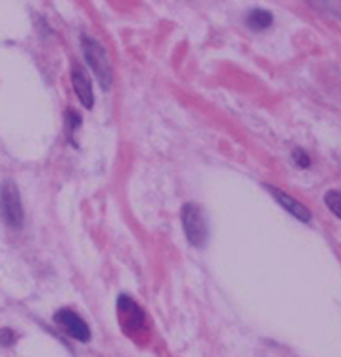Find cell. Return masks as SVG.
I'll list each match as a JSON object with an SVG mask.
<instances>
[{"mask_svg": "<svg viewBox=\"0 0 341 357\" xmlns=\"http://www.w3.org/2000/svg\"><path fill=\"white\" fill-rule=\"evenodd\" d=\"M15 340H17V335L12 329H8V327L0 329V346H13Z\"/></svg>", "mask_w": 341, "mask_h": 357, "instance_id": "11", "label": "cell"}, {"mask_svg": "<svg viewBox=\"0 0 341 357\" xmlns=\"http://www.w3.org/2000/svg\"><path fill=\"white\" fill-rule=\"evenodd\" d=\"M81 47H83V55H85L86 64L96 75L97 83L104 91H109L113 85V68H111L109 55L102 43L90 36H83L81 40Z\"/></svg>", "mask_w": 341, "mask_h": 357, "instance_id": "1", "label": "cell"}, {"mask_svg": "<svg viewBox=\"0 0 341 357\" xmlns=\"http://www.w3.org/2000/svg\"><path fill=\"white\" fill-rule=\"evenodd\" d=\"M0 218L12 229H19L23 226V202L19 196L17 185L13 181H4L0 186Z\"/></svg>", "mask_w": 341, "mask_h": 357, "instance_id": "2", "label": "cell"}, {"mask_svg": "<svg viewBox=\"0 0 341 357\" xmlns=\"http://www.w3.org/2000/svg\"><path fill=\"white\" fill-rule=\"evenodd\" d=\"M118 312L122 316V324L124 329H139L143 326V308L126 294H122L116 301Z\"/></svg>", "mask_w": 341, "mask_h": 357, "instance_id": "5", "label": "cell"}, {"mask_svg": "<svg viewBox=\"0 0 341 357\" xmlns=\"http://www.w3.org/2000/svg\"><path fill=\"white\" fill-rule=\"evenodd\" d=\"M292 162H294V166L300 167V169H306V167H310L311 164L310 154L306 153L304 149H294V151H292Z\"/></svg>", "mask_w": 341, "mask_h": 357, "instance_id": "10", "label": "cell"}, {"mask_svg": "<svg viewBox=\"0 0 341 357\" xmlns=\"http://www.w3.org/2000/svg\"><path fill=\"white\" fill-rule=\"evenodd\" d=\"M272 23H274V15L262 8H253L246 17V25L250 26L251 31H267Z\"/></svg>", "mask_w": 341, "mask_h": 357, "instance_id": "8", "label": "cell"}, {"mask_svg": "<svg viewBox=\"0 0 341 357\" xmlns=\"http://www.w3.org/2000/svg\"><path fill=\"white\" fill-rule=\"evenodd\" d=\"M182 228L189 245L203 248L208 241V222L199 205L186 204L182 207Z\"/></svg>", "mask_w": 341, "mask_h": 357, "instance_id": "3", "label": "cell"}, {"mask_svg": "<svg viewBox=\"0 0 341 357\" xmlns=\"http://www.w3.org/2000/svg\"><path fill=\"white\" fill-rule=\"evenodd\" d=\"M268 188V192L272 194V196L278 199V204L283 207L285 211H289L296 220L300 222H310L311 220V211L306 207V205H302L299 202V199H294L292 196H289V194H285V192H281L280 188H276V186L272 185H264Z\"/></svg>", "mask_w": 341, "mask_h": 357, "instance_id": "6", "label": "cell"}, {"mask_svg": "<svg viewBox=\"0 0 341 357\" xmlns=\"http://www.w3.org/2000/svg\"><path fill=\"white\" fill-rule=\"evenodd\" d=\"M324 204L330 209L332 215L341 218V192L340 190H328L324 194Z\"/></svg>", "mask_w": 341, "mask_h": 357, "instance_id": "9", "label": "cell"}, {"mask_svg": "<svg viewBox=\"0 0 341 357\" xmlns=\"http://www.w3.org/2000/svg\"><path fill=\"white\" fill-rule=\"evenodd\" d=\"M66 121H68V130H70V132H77V128H79L81 123H83L79 115H77L73 109H68Z\"/></svg>", "mask_w": 341, "mask_h": 357, "instance_id": "12", "label": "cell"}, {"mask_svg": "<svg viewBox=\"0 0 341 357\" xmlns=\"http://www.w3.org/2000/svg\"><path fill=\"white\" fill-rule=\"evenodd\" d=\"M72 85L81 104L85 105L86 109H92L94 107V93H92L90 79L85 74V70L77 68V66L72 70Z\"/></svg>", "mask_w": 341, "mask_h": 357, "instance_id": "7", "label": "cell"}, {"mask_svg": "<svg viewBox=\"0 0 341 357\" xmlns=\"http://www.w3.org/2000/svg\"><path fill=\"white\" fill-rule=\"evenodd\" d=\"M53 318L72 339L79 340V342H88L90 340V327L86 326V321L79 314H75L70 308L56 310Z\"/></svg>", "mask_w": 341, "mask_h": 357, "instance_id": "4", "label": "cell"}]
</instances>
